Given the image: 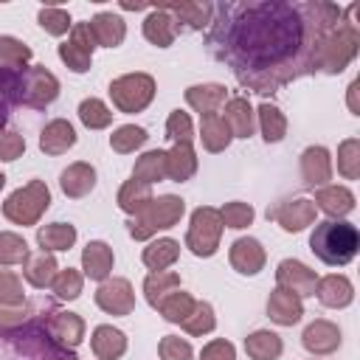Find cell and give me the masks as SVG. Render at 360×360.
I'll return each instance as SVG.
<instances>
[{
  "mask_svg": "<svg viewBox=\"0 0 360 360\" xmlns=\"http://www.w3.org/2000/svg\"><path fill=\"white\" fill-rule=\"evenodd\" d=\"M219 20L208 37L211 53L231 65L236 79L256 90H276L304 73H315V48L340 25L332 3H239L214 6Z\"/></svg>",
  "mask_w": 360,
  "mask_h": 360,
  "instance_id": "6da1fadb",
  "label": "cell"
},
{
  "mask_svg": "<svg viewBox=\"0 0 360 360\" xmlns=\"http://www.w3.org/2000/svg\"><path fill=\"white\" fill-rule=\"evenodd\" d=\"M0 360H76V354L53 343L45 315H31L22 326L0 332Z\"/></svg>",
  "mask_w": 360,
  "mask_h": 360,
  "instance_id": "7a4b0ae2",
  "label": "cell"
},
{
  "mask_svg": "<svg viewBox=\"0 0 360 360\" xmlns=\"http://www.w3.org/2000/svg\"><path fill=\"white\" fill-rule=\"evenodd\" d=\"M309 250L329 267L349 264L360 250V233L346 219H323L315 222L309 233Z\"/></svg>",
  "mask_w": 360,
  "mask_h": 360,
  "instance_id": "3957f363",
  "label": "cell"
},
{
  "mask_svg": "<svg viewBox=\"0 0 360 360\" xmlns=\"http://www.w3.org/2000/svg\"><path fill=\"white\" fill-rule=\"evenodd\" d=\"M186 214V202L177 197V194H163V197H152L129 222H127V231L132 239L138 242H146L152 239L158 231H166V228H174Z\"/></svg>",
  "mask_w": 360,
  "mask_h": 360,
  "instance_id": "277c9868",
  "label": "cell"
},
{
  "mask_svg": "<svg viewBox=\"0 0 360 360\" xmlns=\"http://www.w3.org/2000/svg\"><path fill=\"white\" fill-rule=\"evenodd\" d=\"M357 48H360L357 25L354 22H340L338 28H332L329 34H323L318 39L315 70H321V73H340L357 56Z\"/></svg>",
  "mask_w": 360,
  "mask_h": 360,
  "instance_id": "5b68a950",
  "label": "cell"
},
{
  "mask_svg": "<svg viewBox=\"0 0 360 360\" xmlns=\"http://www.w3.org/2000/svg\"><path fill=\"white\" fill-rule=\"evenodd\" d=\"M51 205V188L45 186V180H28L25 186L14 188L6 202H3V217L14 225H37L39 217L48 211Z\"/></svg>",
  "mask_w": 360,
  "mask_h": 360,
  "instance_id": "8992f818",
  "label": "cell"
},
{
  "mask_svg": "<svg viewBox=\"0 0 360 360\" xmlns=\"http://www.w3.org/2000/svg\"><path fill=\"white\" fill-rule=\"evenodd\" d=\"M222 228L225 225L219 219V208H211V205L194 208L188 219V231H186V248L200 259L214 256L222 239Z\"/></svg>",
  "mask_w": 360,
  "mask_h": 360,
  "instance_id": "52a82bcc",
  "label": "cell"
},
{
  "mask_svg": "<svg viewBox=\"0 0 360 360\" xmlns=\"http://www.w3.org/2000/svg\"><path fill=\"white\" fill-rule=\"evenodd\" d=\"M107 93L118 112H143L155 98V79L149 73H124L110 82Z\"/></svg>",
  "mask_w": 360,
  "mask_h": 360,
  "instance_id": "ba28073f",
  "label": "cell"
},
{
  "mask_svg": "<svg viewBox=\"0 0 360 360\" xmlns=\"http://www.w3.org/2000/svg\"><path fill=\"white\" fill-rule=\"evenodd\" d=\"M59 96V79L45 65H28L22 76V104L31 110H45Z\"/></svg>",
  "mask_w": 360,
  "mask_h": 360,
  "instance_id": "9c48e42d",
  "label": "cell"
},
{
  "mask_svg": "<svg viewBox=\"0 0 360 360\" xmlns=\"http://www.w3.org/2000/svg\"><path fill=\"white\" fill-rule=\"evenodd\" d=\"M93 51H96V39L87 28V22H73L70 37L59 45V59L73 73H87L93 65Z\"/></svg>",
  "mask_w": 360,
  "mask_h": 360,
  "instance_id": "30bf717a",
  "label": "cell"
},
{
  "mask_svg": "<svg viewBox=\"0 0 360 360\" xmlns=\"http://www.w3.org/2000/svg\"><path fill=\"white\" fill-rule=\"evenodd\" d=\"M315 202L309 197H295V200H281L276 208H267V219L278 222L287 233H298L315 222Z\"/></svg>",
  "mask_w": 360,
  "mask_h": 360,
  "instance_id": "8fae6325",
  "label": "cell"
},
{
  "mask_svg": "<svg viewBox=\"0 0 360 360\" xmlns=\"http://www.w3.org/2000/svg\"><path fill=\"white\" fill-rule=\"evenodd\" d=\"M276 284L292 295H298L301 301L315 295V284H318V273L312 267H307L298 259H284L276 267Z\"/></svg>",
  "mask_w": 360,
  "mask_h": 360,
  "instance_id": "7c38bea8",
  "label": "cell"
},
{
  "mask_svg": "<svg viewBox=\"0 0 360 360\" xmlns=\"http://www.w3.org/2000/svg\"><path fill=\"white\" fill-rule=\"evenodd\" d=\"M96 307L107 315H129L135 309V292L127 278H104L96 290Z\"/></svg>",
  "mask_w": 360,
  "mask_h": 360,
  "instance_id": "4fadbf2b",
  "label": "cell"
},
{
  "mask_svg": "<svg viewBox=\"0 0 360 360\" xmlns=\"http://www.w3.org/2000/svg\"><path fill=\"white\" fill-rule=\"evenodd\" d=\"M45 326H48V335L53 338V343H59L68 352H73L84 340V321L76 312L53 309L51 315H45Z\"/></svg>",
  "mask_w": 360,
  "mask_h": 360,
  "instance_id": "5bb4252c",
  "label": "cell"
},
{
  "mask_svg": "<svg viewBox=\"0 0 360 360\" xmlns=\"http://www.w3.org/2000/svg\"><path fill=\"white\" fill-rule=\"evenodd\" d=\"M228 262H231V267H233L236 273H242V276H256V273L264 267L267 253H264V248H262L259 239H253V236H239V239L231 245V250H228Z\"/></svg>",
  "mask_w": 360,
  "mask_h": 360,
  "instance_id": "9a60e30c",
  "label": "cell"
},
{
  "mask_svg": "<svg viewBox=\"0 0 360 360\" xmlns=\"http://www.w3.org/2000/svg\"><path fill=\"white\" fill-rule=\"evenodd\" d=\"M301 343H304V349H307L309 354H315V357L332 354V352L340 349V329H338V323H332V321H326V318H318V321H312V323L304 329Z\"/></svg>",
  "mask_w": 360,
  "mask_h": 360,
  "instance_id": "2e32d148",
  "label": "cell"
},
{
  "mask_svg": "<svg viewBox=\"0 0 360 360\" xmlns=\"http://www.w3.org/2000/svg\"><path fill=\"white\" fill-rule=\"evenodd\" d=\"M301 177L309 188H321L332 180V155L326 146H307L301 152Z\"/></svg>",
  "mask_w": 360,
  "mask_h": 360,
  "instance_id": "e0dca14e",
  "label": "cell"
},
{
  "mask_svg": "<svg viewBox=\"0 0 360 360\" xmlns=\"http://www.w3.org/2000/svg\"><path fill=\"white\" fill-rule=\"evenodd\" d=\"M315 295H318V301H321L323 307H329V309H343V307H349V304L354 301V287H352V281H349L343 273H329V276L318 278Z\"/></svg>",
  "mask_w": 360,
  "mask_h": 360,
  "instance_id": "ac0fdd59",
  "label": "cell"
},
{
  "mask_svg": "<svg viewBox=\"0 0 360 360\" xmlns=\"http://www.w3.org/2000/svg\"><path fill=\"white\" fill-rule=\"evenodd\" d=\"M222 107H225L222 118H225L233 138H250L256 132V112H253V104L245 96H233Z\"/></svg>",
  "mask_w": 360,
  "mask_h": 360,
  "instance_id": "d6986e66",
  "label": "cell"
},
{
  "mask_svg": "<svg viewBox=\"0 0 360 360\" xmlns=\"http://www.w3.org/2000/svg\"><path fill=\"white\" fill-rule=\"evenodd\" d=\"M112 262H115L112 248H110L107 242H101V239L87 242L84 250H82V270H84L87 278H93V281H98V284H101L104 278H110Z\"/></svg>",
  "mask_w": 360,
  "mask_h": 360,
  "instance_id": "ffe728a7",
  "label": "cell"
},
{
  "mask_svg": "<svg viewBox=\"0 0 360 360\" xmlns=\"http://www.w3.org/2000/svg\"><path fill=\"white\" fill-rule=\"evenodd\" d=\"M267 315L273 323L278 326H292L304 318V301L281 287H276L270 295H267Z\"/></svg>",
  "mask_w": 360,
  "mask_h": 360,
  "instance_id": "44dd1931",
  "label": "cell"
},
{
  "mask_svg": "<svg viewBox=\"0 0 360 360\" xmlns=\"http://www.w3.org/2000/svg\"><path fill=\"white\" fill-rule=\"evenodd\" d=\"M96 45H104V48H118L127 37V22L121 14H112V11H98L90 22H87Z\"/></svg>",
  "mask_w": 360,
  "mask_h": 360,
  "instance_id": "7402d4cb",
  "label": "cell"
},
{
  "mask_svg": "<svg viewBox=\"0 0 360 360\" xmlns=\"http://www.w3.org/2000/svg\"><path fill=\"white\" fill-rule=\"evenodd\" d=\"M177 22H174V17L163 8V6H155L146 17H143V37L152 42V45H158V48H169L172 42H174V37H177Z\"/></svg>",
  "mask_w": 360,
  "mask_h": 360,
  "instance_id": "603a6c76",
  "label": "cell"
},
{
  "mask_svg": "<svg viewBox=\"0 0 360 360\" xmlns=\"http://www.w3.org/2000/svg\"><path fill=\"white\" fill-rule=\"evenodd\" d=\"M228 101V93H225V84H217V82H205V84H191L186 87V104L200 112V115H208V112H219V107Z\"/></svg>",
  "mask_w": 360,
  "mask_h": 360,
  "instance_id": "cb8c5ba5",
  "label": "cell"
},
{
  "mask_svg": "<svg viewBox=\"0 0 360 360\" xmlns=\"http://www.w3.org/2000/svg\"><path fill=\"white\" fill-rule=\"evenodd\" d=\"M59 186H62L65 197L82 200V197H87V194L93 191V186H96V169H93L90 163H84V160H76V163H70V166L59 174Z\"/></svg>",
  "mask_w": 360,
  "mask_h": 360,
  "instance_id": "d4e9b609",
  "label": "cell"
},
{
  "mask_svg": "<svg viewBox=\"0 0 360 360\" xmlns=\"http://www.w3.org/2000/svg\"><path fill=\"white\" fill-rule=\"evenodd\" d=\"M73 143H76V129H73V124L65 121V118L48 121V124L42 127V132H39V149H42L45 155H65Z\"/></svg>",
  "mask_w": 360,
  "mask_h": 360,
  "instance_id": "484cf974",
  "label": "cell"
},
{
  "mask_svg": "<svg viewBox=\"0 0 360 360\" xmlns=\"http://www.w3.org/2000/svg\"><path fill=\"white\" fill-rule=\"evenodd\" d=\"M315 208L329 214L332 219H340L346 214L354 211V194L346 188V186H321L315 191Z\"/></svg>",
  "mask_w": 360,
  "mask_h": 360,
  "instance_id": "4316f807",
  "label": "cell"
},
{
  "mask_svg": "<svg viewBox=\"0 0 360 360\" xmlns=\"http://www.w3.org/2000/svg\"><path fill=\"white\" fill-rule=\"evenodd\" d=\"M90 349L98 360H118L127 352V335L110 323H101L90 335Z\"/></svg>",
  "mask_w": 360,
  "mask_h": 360,
  "instance_id": "83f0119b",
  "label": "cell"
},
{
  "mask_svg": "<svg viewBox=\"0 0 360 360\" xmlns=\"http://www.w3.org/2000/svg\"><path fill=\"white\" fill-rule=\"evenodd\" d=\"M56 273H59V264H56L53 253H48V250L28 253V259L22 262V276H25V281H28L31 287H37V290L51 287L53 278H56Z\"/></svg>",
  "mask_w": 360,
  "mask_h": 360,
  "instance_id": "f1b7e54d",
  "label": "cell"
},
{
  "mask_svg": "<svg viewBox=\"0 0 360 360\" xmlns=\"http://www.w3.org/2000/svg\"><path fill=\"white\" fill-rule=\"evenodd\" d=\"M197 152L191 143H174L169 152H166V177H172L174 183H186L197 174Z\"/></svg>",
  "mask_w": 360,
  "mask_h": 360,
  "instance_id": "f546056e",
  "label": "cell"
},
{
  "mask_svg": "<svg viewBox=\"0 0 360 360\" xmlns=\"http://www.w3.org/2000/svg\"><path fill=\"white\" fill-rule=\"evenodd\" d=\"M163 8L174 17L177 28L186 25V28H194V31L211 25V14H214V6L205 3V0H197V3H166Z\"/></svg>",
  "mask_w": 360,
  "mask_h": 360,
  "instance_id": "4dcf8cb0",
  "label": "cell"
},
{
  "mask_svg": "<svg viewBox=\"0 0 360 360\" xmlns=\"http://www.w3.org/2000/svg\"><path fill=\"white\" fill-rule=\"evenodd\" d=\"M200 141H202V149L205 152H225L228 143L233 141L225 118L219 112H208V115H200Z\"/></svg>",
  "mask_w": 360,
  "mask_h": 360,
  "instance_id": "1f68e13d",
  "label": "cell"
},
{
  "mask_svg": "<svg viewBox=\"0 0 360 360\" xmlns=\"http://www.w3.org/2000/svg\"><path fill=\"white\" fill-rule=\"evenodd\" d=\"M245 352L250 360H278L284 352V343L270 329H256L245 338Z\"/></svg>",
  "mask_w": 360,
  "mask_h": 360,
  "instance_id": "d6a6232c",
  "label": "cell"
},
{
  "mask_svg": "<svg viewBox=\"0 0 360 360\" xmlns=\"http://www.w3.org/2000/svg\"><path fill=\"white\" fill-rule=\"evenodd\" d=\"M177 256H180V242L177 239H169V236L152 239L143 248V253H141V259H143V264L149 270H169L177 262Z\"/></svg>",
  "mask_w": 360,
  "mask_h": 360,
  "instance_id": "836d02e7",
  "label": "cell"
},
{
  "mask_svg": "<svg viewBox=\"0 0 360 360\" xmlns=\"http://www.w3.org/2000/svg\"><path fill=\"white\" fill-rule=\"evenodd\" d=\"M253 112H256V124H259V129H262V138H264L267 143H278V141L287 135V118H284V112H281L276 104L262 101Z\"/></svg>",
  "mask_w": 360,
  "mask_h": 360,
  "instance_id": "e575fe53",
  "label": "cell"
},
{
  "mask_svg": "<svg viewBox=\"0 0 360 360\" xmlns=\"http://www.w3.org/2000/svg\"><path fill=\"white\" fill-rule=\"evenodd\" d=\"M76 242V228L70 222H51L37 228V245L48 253L53 250H70Z\"/></svg>",
  "mask_w": 360,
  "mask_h": 360,
  "instance_id": "d590c367",
  "label": "cell"
},
{
  "mask_svg": "<svg viewBox=\"0 0 360 360\" xmlns=\"http://www.w3.org/2000/svg\"><path fill=\"white\" fill-rule=\"evenodd\" d=\"M174 290H180V276L174 270H152L143 278V295H146L149 307H158Z\"/></svg>",
  "mask_w": 360,
  "mask_h": 360,
  "instance_id": "8d00e7d4",
  "label": "cell"
},
{
  "mask_svg": "<svg viewBox=\"0 0 360 360\" xmlns=\"http://www.w3.org/2000/svg\"><path fill=\"white\" fill-rule=\"evenodd\" d=\"M132 177L141 180V183H146V186L166 180V152H163V149H149V152H143V155L135 160Z\"/></svg>",
  "mask_w": 360,
  "mask_h": 360,
  "instance_id": "74e56055",
  "label": "cell"
},
{
  "mask_svg": "<svg viewBox=\"0 0 360 360\" xmlns=\"http://www.w3.org/2000/svg\"><path fill=\"white\" fill-rule=\"evenodd\" d=\"M118 208L124 211V214H129V217H135L149 200H152V186H146V183H141V180H127L121 188H118Z\"/></svg>",
  "mask_w": 360,
  "mask_h": 360,
  "instance_id": "f35d334b",
  "label": "cell"
},
{
  "mask_svg": "<svg viewBox=\"0 0 360 360\" xmlns=\"http://www.w3.org/2000/svg\"><path fill=\"white\" fill-rule=\"evenodd\" d=\"M180 326H183L188 335H194V338L214 332V326H217V315H214V307H211L208 301H194V307H191L188 318H186Z\"/></svg>",
  "mask_w": 360,
  "mask_h": 360,
  "instance_id": "ab89813d",
  "label": "cell"
},
{
  "mask_svg": "<svg viewBox=\"0 0 360 360\" xmlns=\"http://www.w3.org/2000/svg\"><path fill=\"white\" fill-rule=\"evenodd\" d=\"M79 121H82L87 129H104V127L112 124V110H110L101 98L90 96V98H84V101L79 104Z\"/></svg>",
  "mask_w": 360,
  "mask_h": 360,
  "instance_id": "60d3db41",
  "label": "cell"
},
{
  "mask_svg": "<svg viewBox=\"0 0 360 360\" xmlns=\"http://www.w3.org/2000/svg\"><path fill=\"white\" fill-rule=\"evenodd\" d=\"M146 138H149V135H146L143 127L124 124V127L112 129V135H110V146H112V152H118V155H129V152L141 149V146L146 143Z\"/></svg>",
  "mask_w": 360,
  "mask_h": 360,
  "instance_id": "b9f144b4",
  "label": "cell"
},
{
  "mask_svg": "<svg viewBox=\"0 0 360 360\" xmlns=\"http://www.w3.org/2000/svg\"><path fill=\"white\" fill-rule=\"evenodd\" d=\"M191 307H194V298H191L188 292H183V290H174V292H169L155 309H158L169 323H183V321L188 318Z\"/></svg>",
  "mask_w": 360,
  "mask_h": 360,
  "instance_id": "7bdbcfd3",
  "label": "cell"
},
{
  "mask_svg": "<svg viewBox=\"0 0 360 360\" xmlns=\"http://www.w3.org/2000/svg\"><path fill=\"white\" fill-rule=\"evenodd\" d=\"M28 62H31V48L11 34H0V65L3 68H28Z\"/></svg>",
  "mask_w": 360,
  "mask_h": 360,
  "instance_id": "ee69618b",
  "label": "cell"
},
{
  "mask_svg": "<svg viewBox=\"0 0 360 360\" xmlns=\"http://www.w3.org/2000/svg\"><path fill=\"white\" fill-rule=\"evenodd\" d=\"M28 259V242L14 231H0V267L22 264Z\"/></svg>",
  "mask_w": 360,
  "mask_h": 360,
  "instance_id": "f6af8a7d",
  "label": "cell"
},
{
  "mask_svg": "<svg viewBox=\"0 0 360 360\" xmlns=\"http://www.w3.org/2000/svg\"><path fill=\"white\" fill-rule=\"evenodd\" d=\"M338 172L346 180L360 177V138H346L338 146Z\"/></svg>",
  "mask_w": 360,
  "mask_h": 360,
  "instance_id": "bcb514c9",
  "label": "cell"
},
{
  "mask_svg": "<svg viewBox=\"0 0 360 360\" xmlns=\"http://www.w3.org/2000/svg\"><path fill=\"white\" fill-rule=\"evenodd\" d=\"M22 76L25 68H0V98L8 107L22 104Z\"/></svg>",
  "mask_w": 360,
  "mask_h": 360,
  "instance_id": "7dc6e473",
  "label": "cell"
},
{
  "mask_svg": "<svg viewBox=\"0 0 360 360\" xmlns=\"http://www.w3.org/2000/svg\"><path fill=\"white\" fill-rule=\"evenodd\" d=\"M253 217H256L253 205H250V202H242V200L225 202V205L219 208V219H222V225H225V228H233V231L248 228V225L253 222Z\"/></svg>",
  "mask_w": 360,
  "mask_h": 360,
  "instance_id": "c3c4849f",
  "label": "cell"
},
{
  "mask_svg": "<svg viewBox=\"0 0 360 360\" xmlns=\"http://www.w3.org/2000/svg\"><path fill=\"white\" fill-rule=\"evenodd\" d=\"M82 287H84V276H82L79 270H73V267L59 270L56 278H53V284H51V290H53L56 298H62V301L79 298V295H82Z\"/></svg>",
  "mask_w": 360,
  "mask_h": 360,
  "instance_id": "681fc988",
  "label": "cell"
},
{
  "mask_svg": "<svg viewBox=\"0 0 360 360\" xmlns=\"http://www.w3.org/2000/svg\"><path fill=\"white\" fill-rule=\"evenodd\" d=\"M37 20H39V25L45 28V34H51V37H62V34H68V31L73 28L70 14H68L65 8H56V6H45V8H39Z\"/></svg>",
  "mask_w": 360,
  "mask_h": 360,
  "instance_id": "f907efd6",
  "label": "cell"
},
{
  "mask_svg": "<svg viewBox=\"0 0 360 360\" xmlns=\"http://www.w3.org/2000/svg\"><path fill=\"white\" fill-rule=\"evenodd\" d=\"M0 304L3 307H20V304H25L22 278L14 270H3V267H0Z\"/></svg>",
  "mask_w": 360,
  "mask_h": 360,
  "instance_id": "816d5d0a",
  "label": "cell"
},
{
  "mask_svg": "<svg viewBox=\"0 0 360 360\" xmlns=\"http://www.w3.org/2000/svg\"><path fill=\"white\" fill-rule=\"evenodd\" d=\"M166 138H172V143H191L194 141V127L188 112L183 110H172L166 118Z\"/></svg>",
  "mask_w": 360,
  "mask_h": 360,
  "instance_id": "f5cc1de1",
  "label": "cell"
},
{
  "mask_svg": "<svg viewBox=\"0 0 360 360\" xmlns=\"http://www.w3.org/2000/svg\"><path fill=\"white\" fill-rule=\"evenodd\" d=\"M158 354H160V360H194V349H191V343L183 340V338H177V335H166V338H160V343H158Z\"/></svg>",
  "mask_w": 360,
  "mask_h": 360,
  "instance_id": "db71d44e",
  "label": "cell"
},
{
  "mask_svg": "<svg viewBox=\"0 0 360 360\" xmlns=\"http://www.w3.org/2000/svg\"><path fill=\"white\" fill-rule=\"evenodd\" d=\"M25 152V138L17 129H0V160L11 163Z\"/></svg>",
  "mask_w": 360,
  "mask_h": 360,
  "instance_id": "11a10c76",
  "label": "cell"
},
{
  "mask_svg": "<svg viewBox=\"0 0 360 360\" xmlns=\"http://www.w3.org/2000/svg\"><path fill=\"white\" fill-rule=\"evenodd\" d=\"M31 315H34V307H31L28 301L20 304V307H3V304H0V332H8V329L22 326Z\"/></svg>",
  "mask_w": 360,
  "mask_h": 360,
  "instance_id": "9f6ffc18",
  "label": "cell"
},
{
  "mask_svg": "<svg viewBox=\"0 0 360 360\" xmlns=\"http://www.w3.org/2000/svg\"><path fill=\"white\" fill-rule=\"evenodd\" d=\"M200 360H236V349H233L231 340L214 338V340H208V343L202 346Z\"/></svg>",
  "mask_w": 360,
  "mask_h": 360,
  "instance_id": "6f0895ef",
  "label": "cell"
},
{
  "mask_svg": "<svg viewBox=\"0 0 360 360\" xmlns=\"http://www.w3.org/2000/svg\"><path fill=\"white\" fill-rule=\"evenodd\" d=\"M357 90H360V79H354V82L349 84V110H352V115H360V104H357Z\"/></svg>",
  "mask_w": 360,
  "mask_h": 360,
  "instance_id": "680465c9",
  "label": "cell"
},
{
  "mask_svg": "<svg viewBox=\"0 0 360 360\" xmlns=\"http://www.w3.org/2000/svg\"><path fill=\"white\" fill-rule=\"evenodd\" d=\"M8 110H11V107L0 98V129H3V127H6V121H8Z\"/></svg>",
  "mask_w": 360,
  "mask_h": 360,
  "instance_id": "91938a15",
  "label": "cell"
},
{
  "mask_svg": "<svg viewBox=\"0 0 360 360\" xmlns=\"http://www.w3.org/2000/svg\"><path fill=\"white\" fill-rule=\"evenodd\" d=\"M3 186H6V174L0 172V191H3Z\"/></svg>",
  "mask_w": 360,
  "mask_h": 360,
  "instance_id": "94428289",
  "label": "cell"
}]
</instances>
